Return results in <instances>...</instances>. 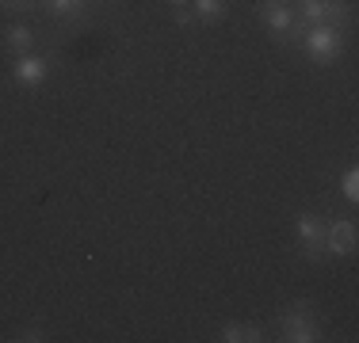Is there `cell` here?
I'll list each match as a JSON object with an SVG mask.
<instances>
[{
    "mask_svg": "<svg viewBox=\"0 0 359 343\" xmlns=\"http://www.w3.org/2000/svg\"><path fill=\"white\" fill-rule=\"evenodd\" d=\"M290 8H298V20H302V27H337L344 31L348 23H352V4L348 0H290Z\"/></svg>",
    "mask_w": 359,
    "mask_h": 343,
    "instance_id": "obj_1",
    "label": "cell"
},
{
    "mask_svg": "<svg viewBox=\"0 0 359 343\" xmlns=\"http://www.w3.org/2000/svg\"><path fill=\"white\" fill-rule=\"evenodd\" d=\"M260 20L268 23V31L276 34L283 46H298V42H302V31H298L290 0H260Z\"/></svg>",
    "mask_w": 359,
    "mask_h": 343,
    "instance_id": "obj_2",
    "label": "cell"
},
{
    "mask_svg": "<svg viewBox=\"0 0 359 343\" xmlns=\"http://www.w3.org/2000/svg\"><path fill=\"white\" fill-rule=\"evenodd\" d=\"M279 332L287 343H318L321 340V328L313 324V313H310V302H294V309H287L279 316Z\"/></svg>",
    "mask_w": 359,
    "mask_h": 343,
    "instance_id": "obj_3",
    "label": "cell"
},
{
    "mask_svg": "<svg viewBox=\"0 0 359 343\" xmlns=\"http://www.w3.org/2000/svg\"><path fill=\"white\" fill-rule=\"evenodd\" d=\"M298 46H302L306 54L313 57V62L329 65V62H337V57H340V50H344V38H340L337 27H325V23H318V27H310V31L302 34V42H298Z\"/></svg>",
    "mask_w": 359,
    "mask_h": 343,
    "instance_id": "obj_4",
    "label": "cell"
},
{
    "mask_svg": "<svg viewBox=\"0 0 359 343\" xmlns=\"http://www.w3.org/2000/svg\"><path fill=\"white\" fill-rule=\"evenodd\" d=\"M325 255L329 260H344V255L355 252V221L352 218H340L325 225V240H321Z\"/></svg>",
    "mask_w": 359,
    "mask_h": 343,
    "instance_id": "obj_5",
    "label": "cell"
},
{
    "mask_svg": "<svg viewBox=\"0 0 359 343\" xmlns=\"http://www.w3.org/2000/svg\"><path fill=\"white\" fill-rule=\"evenodd\" d=\"M294 233H298V244H302V255L310 263H318L325 260V248H321V240H325V221L321 218H298V225H294Z\"/></svg>",
    "mask_w": 359,
    "mask_h": 343,
    "instance_id": "obj_6",
    "label": "cell"
},
{
    "mask_svg": "<svg viewBox=\"0 0 359 343\" xmlns=\"http://www.w3.org/2000/svg\"><path fill=\"white\" fill-rule=\"evenodd\" d=\"M50 73V57H39V54H15V65H12V76L15 84L23 88H39Z\"/></svg>",
    "mask_w": 359,
    "mask_h": 343,
    "instance_id": "obj_7",
    "label": "cell"
},
{
    "mask_svg": "<svg viewBox=\"0 0 359 343\" xmlns=\"http://www.w3.org/2000/svg\"><path fill=\"white\" fill-rule=\"evenodd\" d=\"M42 4L62 23H88V0H42Z\"/></svg>",
    "mask_w": 359,
    "mask_h": 343,
    "instance_id": "obj_8",
    "label": "cell"
},
{
    "mask_svg": "<svg viewBox=\"0 0 359 343\" xmlns=\"http://www.w3.org/2000/svg\"><path fill=\"white\" fill-rule=\"evenodd\" d=\"M222 343H260L264 332L256 328V324H241V321H229L226 328H222Z\"/></svg>",
    "mask_w": 359,
    "mask_h": 343,
    "instance_id": "obj_9",
    "label": "cell"
},
{
    "mask_svg": "<svg viewBox=\"0 0 359 343\" xmlns=\"http://www.w3.org/2000/svg\"><path fill=\"white\" fill-rule=\"evenodd\" d=\"M4 42H8L12 54H31V46H35V31H31L27 23H12L8 34H4Z\"/></svg>",
    "mask_w": 359,
    "mask_h": 343,
    "instance_id": "obj_10",
    "label": "cell"
},
{
    "mask_svg": "<svg viewBox=\"0 0 359 343\" xmlns=\"http://www.w3.org/2000/svg\"><path fill=\"white\" fill-rule=\"evenodd\" d=\"M191 8H195V20H199V27L203 23H215L226 15V0H191Z\"/></svg>",
    "mask_w": 359,
    "mask_h": 343,
    "instance_id": "obj_11",
    "label": "cell"
},
{
    "mask_svg": "<svg viewBox=\"0 0 359 343\" xmlns=\"http://www.w3.org/2000/svg\"><path fill=\"white\" fill-rule=\"evenodd\" d=\"M340 191H344L348 202H359V172L355 168H348L344 176H340Z\"/></svg>",
    "mask_w": 359,
    "mask_h": 343,
    "instance_id": "obj_12",
    "label": "cell"
},
{
    "mask_svg": "<svg viewBox=\"0 0 359 343\" xmlns=\"http://www.w3.org/2000/svg\"><path fill=\"white\" fill-rule=\"evenodd\" d=\"M35 4H39V0H0V8H4V12H15V15L31 12Z\"/></svg>",
    "mask_w": 359,
    "mask_h": 343,
    "instance_id": "obj_13",
    "label": "cell"
},
{
    "mask_svg": "<svg viewBox=\"0 0 359 343\" xmlns=\"http://www.w3.org/2000/svg\"><path fill=\"white\" fill-rule=\"evenodd\" d=\"M12 340L15 343H42V340H46V332H42V328H20Z\"/></svg>",
    "mask_w": 359,
    "mask_h": 343,
    "instance_id": "obj_14",
    "label": "cell"
},
{
    "mask_svg": "<svg viewBox=\"0 0 359 343\" xmlns=\"http://www.w3.org/2000/svg\"><path fill=\"white\" fill-rule=\"evenodd\" d=\"M176 23H180V27H199L195 12H187V8H176Z\"/></svg>",
    "mask_w": 359,
    "mask_h": 343,
    "instance_id": "obj_15",
    "label": "cell"
},
{
    "mask_svg": "<svg viewBox=\"0 0 359 343\" xmlns=\"http://www.w3.org/2000/svg\"><path fill=\"white\" fill-rule=\"evenodd\" d=\"M168 4H172V8H187L191 0H168Z\"/></svg>",
    "mask_w": 359,
    "mask_h": 343,
    "instance_id": "obj_16",
    "label": "cell"
}]
</instances>
